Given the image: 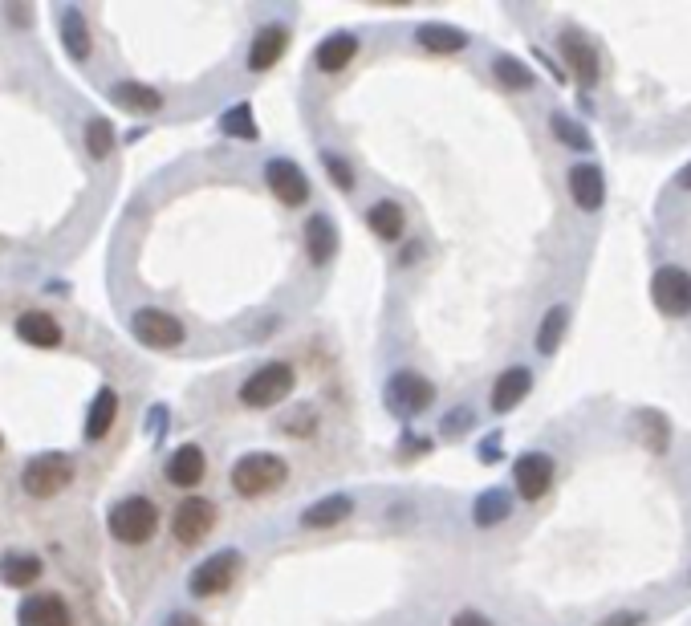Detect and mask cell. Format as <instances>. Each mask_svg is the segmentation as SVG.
I'll return each mask as SVG.
<instances>
[{"instance_id":"6da1fadb","label":"cell","mask_w":691,"mask_h":626,"mask_svg":"<svg viewBox=\"0 0 691 626\" xmlns=\"http://www.w3.org/2000/svg\"><path fill=\"white\" fill-rule=\"evenodd\" d=\"M106 529L122 545H147L159 533V509H155V500L151 496H139V492L114 500L110 513H106Z\"/></svg>"},{"instance_id":"7a4b0ae2","label":"cell","mask_w":691,"mask_h":626,"mask_svg":"<svg viewBox=\"0 0 691 626\" xmlns=\"http://www.w3.org/2000/svg\"><path fill=\"white\" fill-rule=\"evenodd\" d=\"M78 476V460L70 452H41L21 468V488L33 500H49L57 492H66Z\"/></svg>"},{"instance_id":"3957f363","label":"cell","mask_w":691,"mask_h":626,"mask_svg":"<svg viewBox=\"0 0 691 626\" xmlns=\"http://www.w3.org/2000/svg\"><path fill=\"white\" fill-rule=\"evenodd\" d=\"M285 480H289V464L273 452H248L232 464V488L244 500H257V496L281 488Z\"/></svg>"},{"instance_id":"277c9868","label":"cell","mask_w":691,"mask_h":626,"mask_svg":"<svg viewBox=\"0 0 691 626\" xmlns=\"http://www.w3.org/2000/svg\"><path fill=\"white\" fill-rule=\"evenodd\" d=\"M293 387H297V370L289 362H265L261 370H253L240 383V403L248 411H265V407L285 403Z\"/></svg>"},{"instance_id":"5b68a950","label":"cell","mask_w":691,"mask_h":626,"mask_svg":"<svg viewBox=\"0 0 691 626\" xmlns=\"http://www.w3.org/2000/svg\"><path fill=\"white\" fill-rule=\"evenodd\" d=\"M383 403H387L391 415L415 419L435 403V387H431V379H423L419 370H395L387 379V387H383Z\"/></svg>"},{"instance_id":"8992f818","label":"cell","mask_w":691,"mask_h":626,"mask_svg":"<svg viewBox=\"0 0 691 626\" xmlns=\"http://www.w3.org/2000/svg\"><path fill=\"white\" fill-rule=\"evenodd\" d=\"M216 529V505L208 496H183L175 513H171V537L187 549H196L200 541H208Z\"/></svg>"},{"instance_id":"52a82bcc","label":"cell","mask_w":691,"mask_h":626,"mask_svg":"<svg viewBox=\"0 0 691 626\" xmlns=\"http://www.w3.org/2000/svg\"><path fill=\"white\" fill-rule=\"evenodd\" d=\"M131 334H135L143 346H151V350H175V346H183L187 326L175 318V313H167V309L143 305V309L131 313Z\"/></svg>"},{"instance_id":"ba28073f","label":"cell","mask_w":691,"mask_h":626,"mask_svg":"<svg viewBox=\"0 0 691 626\" xmlns=\"http://www.w3.org/2000/svg\"><path fill=\"white\" fill-rule=\"evenodd\" d=\"M240 566H244V561H240L236 549H220V553H212L208 561H200V566L192 570L187 590H192V598H216V594H224L236 582Z\"/></svg>"},{"instance_id":"9c48e42d","label":"cell","mask_w":691,"mask_h":626,"mask_svg":"<svg viewBox=\"0 0 691 626\" xmlns=\"http://www.w3.org/2000/svg\"><path fill=\"white\" fill-rule=\"evenodd\" d=\"M651 297H655L659 313H667V318H687L691 313V273L679 269V265H663L651 277Z\"/></svg>"},{"instance_id":"30bf717a","label":"cell","mask_w":691,"mask_h":626,"mask_svg":"<svg viewBox=\"0 0 691 626\" xmlns=\"http://www.w3.org/2000/svg\"><path fill=\"white\" fill-rule=\"evenodd\" d=\"M513 488L525 500H541L553 488V456H545V452L517 456V464H513Z\"/></svg>"},{"instance_id":"8fae6325","label":"cell","mask_w":691,"mask_h":626,"mask_svg":"<svg viewBox=\"0 0 691 626\" xmlns=\"http://www.w3.org/2000/svg\"><path fill=\"white\" fill-rule=\"evenodd\" d=\"M265 179H269V187H273V196L281 200V204H289V208H297V204H305L309 200V179H305V171L293 163V159H269L265 163Z\"/></svg>"},{"instance_id":"7c38bea8","label":"cell","mask_w":691,"mask_h":626,"mask_svg":"<svg viewBox=\"0 0 691 626\" xmlns=\"http://www.w3.org/2000/svg\"><path fill=\"white\" fill-rule=\"evenodd\" d=\"M285 49H289V25H281V21L261 25L257 37H253V45H248V70H253V74L273 70L277 61L285 57Z\"/></svg>"},{"instance_id":"4fadbf2b","label":"cell","mask_w":691,"mask_h":626,"mask_svg":"<svg viewBox=\"0 0 691 626\" xmlns=\"http://www.w3.org/2000/svg\"><path fill=\"white\" fill-rule=\"evenodd\" d=\"M17 626H74V614L61 594H29L17 610Z\"/></svg>"},{"instance_id":"5bb4252c","label":"cell","mask_w":691,"mask_h":626,"mask_svg":"<svg viewBox=\"0 0 691 626\" xmlns=\"http://www.w3.org/2000/svg\"><path fill=\"white\" fill-rule=\"evenodd\" d=\"M163 472H167V480L175 488H200L204 476H208V452L200 444H183V448H175L167 456V468Z\"/></svg>"},{"instance_id":"9a60e30c","label":"cell","mask_w":691,"mask_h":626,"mask_svg":"<svg viewBox=\"0 0 691 626\" xmlns=\"http://www.w3.org/2000/svg\"><path fill=\"white\" fill-rule=\"evenodd\" d=\"M13 330H17V338H21L25 346H37V350H57L61 338H66L61 322L53 318V313H45V309H29V313H21Z\"/></svg>"},{"instance_id":"2e32d148","label":"cell","mask_w":691,"mask_h":626,"mask_svg":"<svg viewBox=\"0 0 691 626\" xmlns=\"http://www.w3.org/2000/svg\"><path fill=\"white\" fill-rule=\"evenodd\" d=\"M529 391H533V370H529V366H509V370L492 383V399H488V403H492L496 415H509L513 407L525 403Z\"/></svg>"},{"instance_id":"e0dca14e","label":"cell","mask_w":691,"mask_h":626,"mask_svg":"<svg viewBox=\"0 0 691 626\" xmlns=\"http://www.w3.org/2000/svg\"><path fill=\"white\" fill-rule=\"evenodd\" d=\"M570 196L582 212H598L606 200V179L598 163H574L570 167Z\"/></svg>"},{"instance_id":"ac0fdd59","label":"cell","mask_w":691,"mask_h":626,"mask_svg":"<svg viewBox=\"0 0 691 626\" xmlns=\"http://www.w3.org/2000/svg\"><path fill=\"white\" fill-rule=\"evenodd\" d=\"M350 517H354V496L330 492V496H322V500H313V505L301 513V525H305V529H334V525H342V521H350Z\"/></svg>"},{"instance_id":"d6986e66","label":"cell","mask_w":691,"mask_h":626,"mask_svg":"<svg viewBox=\"0 0 691 626\" xmlns=\"http://www.w3.org/2000/svg\"><path fill=\"white\" fill-rule=\"evenodd\" d=\"M561 57H565V66L574 70V78L582 82V86H594L598 82V53L590 49V41L582 37V33H561Z\"/></svg>"},{"instance_id":"ffe728a7","label":"cell","mask_w":691,"mask_h":626,"mask_svg":"<svg viewBox=\"0 0 691 626\" xmlns=\"http://www.w3.org/2000/svg\"><path fill=\"white\" fill-rule=\"evenodd\" d=\"M354 57H358V37L354 33H330L318 49H313V66L322 74H342Z\"/></svg>"},{"instance_id":"44dd1931","label":"cell","mask_w":691,"mask_h":626,"mask_svg":"<svg viewBox=\"0 0 691 626\" xmlns=\"http://www.w3.org/2000/svg\"><path fill=\"white\" fill-rule=\"evenodd\" d=\"M305 253H309L313 265H326L338 253V228H334L330 216L318 212V216L305 220Z\"/></svg>"},{"instance_id":"7402d4cb","label":"cell","mask_w":691,"mask_h":626,"mask_svg":"<svg viewBox=\"0 0 691 626\" xmlns=\"http://www.w3.org/2000/svg\"><path fill=\"white\" fill-rule=\"evenodd\" d=\"M110 98H114V106L131 110V114H155V110H163V94L155 86H147V82H114L110 86Z\"/></svg>"},{"instance_id":"603a6c76","label":"cell","mask_w":691,"mask_h":626,"mask_svg":"<svg viewBox=\"0 0 691 626\" xmlns=\"http://www.w3.org/2000/svg\"><path fill=\"white\" fill-rule=\"evenodd\" d=\"M61 45L74 61H90L94 53V37H90V25L82 17V9H61Z\"/></svg>"},{"instance_id":"cb8c5ba5","label":"cell","mask_w":691,"mask_h":626,"mask_svg":"<svg viewBox=\"0 0 691 626\" xmlns=\"http://www.w3.org/2000/svg\"><path fill=\"white\" fill-rule=\"evenodd\" d=\"M114 419H118V391H114V387H102V391L94 395L90 411H86V440H90V444L106 440L110 427H114Z\"/></svg>"},{"instance_id":"d4e9b609","label":"cell","mask_w":691,"mask_h":626,"mask_svg":"<svg viewBox=\"0 0 691 626\" xmlns=\"http://www.w3.org/2000/svg\"><path fill=\"white\" fill-rule=\"evenodd\" d=\"M41 557L37 553H5V561H0V582L13 586V590H29L41 582Z\"/></svg>"},{"instance_id":"484cf974","label":"cell","mask_w":691,"mask_h":626,"mask_svg":"<svg viewBox=\"0 0 691 626\" xmlns=\"http://www.w3.org/2000/svg\"><path fill=\"white\" fill-rule=\"evenodd\" d=\"M415 41H419L427 53H460V49H468V33H464V29L439 25V21L419 25V29H415Z\"/></svg>"},{"instance_id":"4316f807","label":"cell","mask_w":691,"mask_h":626,"mask_svg":"<svg viewBox=\"0 0 691 626\" xmlns=\"http://www.w3.org/2000/svg\"><path fill=\"white\" fill-rule=\"evenodd\" d=\"M366 224H370V232L379 240H399L403 228H407V216H403V208L395 200H379V204L366 208Z\"/></svg>"},{"instance_id":"83f0119b","label":"cell","mask_w":691,"mask_h":626,"mask_svg":"<svg viewBox=\"0 0 691 626\" xmlns=\"http://www.w3.org/2000/svg\"><path fill=\"white\" fill-rule=\"evenodd\" d=\"M509 513H513V500H509L505 488L480 492L476 505H472V521H476L480 529H492V525H500V521H509Z\"/></svg>"},{"instance_id":"f1b7e54d","label":"cell","mask_w":691,"mask_h":626,"mask_svg":"<svg viewBox=\"0 0 691 626\" xmlns=\"http://www.w3.org/2000/svg\"><path fill=\"white\" fill-rule=\"evenodd\" d=\"M565 326H570V309L553 305L541 318V330H537V354H553L561 346V338H565Z\"/></svg>"},{"instance_id":"f546056e","label":"cell","mask_w":691,"mask_h":626,"mask_svg":"<svg viewBox=\"0 0 691 626\" xmlns=\"http://www.w3.org/2000/svg\"><path fill=\"white\" fill-rule=\"evenodd\" d=\"M220 131H224V135H232V139L253 143V139H257V118H253V106H248V102H236L232 110H224V118H220Z\"/></svg>"},{"instance_id":"4dcf8cb0","label":"cell","mask_w":691,"mask_h":626,"mask_svg":"<svg viewBox=\"0 0 691 626\" xmlns=\"http://www.w3.org/2000/svg\"><path fill=\"white\" fill-rule=\"evenodd\" d=\"M318 407H313V403H297L293 411H285L281 415V431L285 435H297V440H305V435H313V431H318Z\"/></svg>"},{"instance_id":"1f68e13d","label":"cell","mask_w":691,"mask_h":626,"mask_svg":"<svg viewBox=\"0 0 691 626\" xmlns=\"http://www.w3.org/2000/svg\"><path fill=\"white\" fill-rule=\"evenodd\" d=\"M492 74H496L500 86H509V90H529V86H533L529 66H521L517 57H496V61H492Z\"/></svg>"},{"instance_id":"d6a6232c","label":"cell","mask_w":691,"mask_h":626,"mask_svg":"<svg viewBox=\"0 0 691 626\" xmlns=\"http://www.w3.org/2000/svg\"><path fill=\"white\" fill-rule=\"evenodd\" d=\"M86 151H90V159H110V151H114V127L106 118H90L86 122Z\"/></svg>"},{"instance_id":"836d02e7","label":"cell","mask_w":691,"mask_h":626,"mask_svg":"<svg viewBox=\"0 0 691 626\" xmlns=\"http://www.w3.org/2000/svg\"><path fill=\"white\" fill-rule=\"evenodd\" d=\"M549 127H553V135L565 143V147H578V151H586L590 147V135L578 127V122L574 118H565V114H553L549 118Z\"/></svg>"},{"instance_id":"e575fe53","label":"cell","mask_w":691,"mask_h":626,"mask_svg":"<svg viewBox=\"0 0 691 626\" xmlns=\"http://www.w3.org/2000/svg\"><path fill=\"white\" fill-rule=\"evenodd\" d=\"M322 163H326V175H330L338 187H346V192H350V187H354V167H350L342 155H326Z\"/></svg>"},{"instance_id":"d590c367","label":"cell","mask_w":691,"mask_h":626,"mask_svg":"<svg viewBox=\"0 0 691 626\" xmlns=\"http://www.w3.org/2000/svg\"><path fill=\"white\" fill-rule=\"evenodd\" d=\"M468 427H472V411L468 407H456V411L444 415V435H448V440H452V435H464Z\"/></svg>"},{"instance_id":"8d00e7d4","label":"cell","mask_w":691,"mask_h":626,"mask_svg":"<svg viewBox=\"0 0 691 626\" xmlns=\"http://www.w3.org/2000/svg\"><path fill=\"white\" fill-rule=\"evenodd\" d=\"M643 622V614L639 610H614L610 618H602L598 626H639Z\"/></svg>"},{"instance_id":"74e56055","label":"cell","mask_w":691,"mask_h":626,"mask_svg":"<svg viewBox=\"0 0 691 626\" xmlns=\"http://www.w3.org/2000/svg\"><path fill=\"white\" fill-rule=\"evenodd\" d=\"M452 626H492L480 610H460V614H452Z\"/></svg>"},{"instance_id":"f35d334b","label":"cell","mask_w":691,"mask_h":626,"mask_svg":"<svg viewBox=\"0 0 691 626\" xmlns=\"http://www.w3.org/2000/svg\"><path fill=\"white\" fill-rule=\"evenodd\" d=\"M647 419H651L647 423L651 427V444H655V452H663V419L659 415H647Z\"/></svg>"},{"instance_id":"ab89813d","label":"cell","mask_w":691,"mask_h":626,"mask_svg":"<svg viewBox=\"0 0 691 626\" xmlns=\"http://www.w3.org/2000/svg\"><path fill=\"white\" fill-rule=\"evenodd\" d=\"M163 626H204V622H200L196 614H187V610H179V614H171V618H167Z\"/></svg>"},{"instance_id":"60d3db41","label":"cell","mask_w":691,"mask_h":626,"mask_svg":"<svg viewBox=\"0 0 691 626\" xmlns=\"http://www.w3.org/2000/svg\"><path fill=\"white\" fill-rule=\"evenodd\" d=\"M675 183L683 187V192H691V163H687V167H683V171L675 175Z\"/></svg>"},{"instance_id":"b9f144b4","label":"cell","mask_w":691,"mask_h":626,"mask_svg":"<svg viewBox=\"0 0 691 626\" xmlns=\"http://www.w3.org/2000/svg\"><path fill=\"white\" fill-rule=\"evenodd\" d=\"M0 448H5V440H0Z\"/></svg>"}]
</instances>
